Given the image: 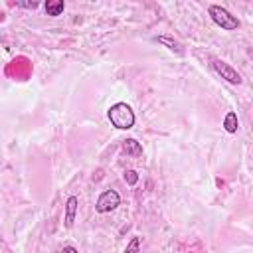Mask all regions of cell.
<instances>
[{
	"mask_svg": "<svg viewBox=\"0 0 253 253\" xmlns=\"http://www.w3.org/2000/svg\"><path fill=\"white\" fill-rule=\"evenodd\" d=\"M107 117L111 121V125L119 130H128L134 126V113L126 103H115L109 107Z\"/></svg>",
	"mask_w": 253,
	"mask_h": 253,
	"instance_id": "1",
	"label": "cell"
},
{
	"mask_svg": "<svg viewBox=\"0 0 253 253\" xmlns=\"http://www.w3.org/2000/svg\"><path fill=\"white\" fill-rule=\"evenodd\" d=\"M208 14L211 16L213 24H217L221 30H227V32H233L239 28V20L223 6H217V4H211L208 6Z\"/></svg>",
	"mask_w": 253,
	"mask_h": 253,
	"instance_id": "2",
	"label": "cell"
},
{
	"mask_svg": "<svg viewBox=\"0 0 253 253\" xmlns=\"http://www.w3.org/2000/svg\"><path fill=\"white\" fill-rule=\"evenodd\" d=\"M121 206V196H119V192L117 190H105L99 198H97V202H95V211L97 213H109V211H113V210H117Z\"/></svg>",
	"mask_w": 253,
	"mask_h": 253,
	"instance_id": "3",
	"label": "cell"
},
{
	"mask_svg": "<svg viewBox=\"0 0 253 253\" xmlns=\"http://www.w3.org/2000/svg\"><path fill=\"white\" fill-rule=\"evenodd\" d=\"M211 67L215 69V73L217 75H221V79H225L227 83H231V85H241V73L237 71V69H233L229 63H225V61H221V59H213L211 61Z\"/></svg>",
	"mask_w": 253,
	"mask_h": 253,
	"instance_id": "4",
	"label": "cell"
},
{
	"mask_svg": "<svg viewBox=\"0 0 253 253\" xmlns=\"http://www.w3.org/2000/svg\"><path fill=\"white\" fill-rule=\"evenodd\" d=\"M77 208H79V198L77 196H69L67 202H65V217H63V227L65 229L73 227V221H75V215H77Z\"/></svg>",
	"mask_w": 253,
	"mask_h": 253,
	"instance_id": "5",
	"label": "cell"
},
{
	"mask_svg": "<svg viewBox=\"0 0 253 253\" xmlns=\"http://www.w3.org/2000/svg\"><path fill=\"white\" fill-rule=\"evenodd\" d=\"M154 42H158V43L166 45L170 51H176L178 55H184V47H182V43H180V42H176L174 38H168V36H158V38H154Z\"/></svg>",
	"mask_w": 253,
	"mask_h": 253,
	"instance_id": "6",
	"label": "cell"
},
{
	"mask_svg": "<svg viewBox=\"0 0 253 253\" xmlns=\"http://www.w3.org/2000/svg\"><path fill=\"white\" fill-rule=\"evenodd\" d=\"M123 150L128 154V156H142V144L136 140V138H126L123 140Z\"/></svg>",
	"mask_w": 253,
	"mask_h": 253,
	"instance_id": "7",
	"label": "cell"
},
{
	"mask_svg": "<svg viewBox=\"0 0 253 253\" xmlns=\"http://www.w3.org/2000/svg\"><path fill=\"white\" fill-rule=\"evenodd\" d=\"M43 8H45V14H47V16H59V14L65 10V4H63L61 0H47V2L43 4Z\"/></svg>",
	"mask_w": 253,
	"mask_h": 253,
	"instance_id": "8",
	"label": "cell"
},
{
	"mask_svg": "<svg viewBox=\"0 0 253 253\" xmlns=\"http://www.w3.org/2000/svg\"><path fill=\"white\" fill-rule=\"evenodd\" d=\"M223 128H225L229 134L237 132V128H239V121H237V115H235L233 111H227V115H225V119H223Z\"/></svg>",
	"mask_w": 253,
	"mask_h": 253,
	"instance_id": "9",
	"label": "cell"
},
{
	"mask_svg": "<svg viewBox=\"0 0 253 253\" xmlns=\"http://www.w3.org/2000/svg\"><path fill=\"white\" fill-rule=\"evenodd\" d=\"M123 253H140V237H132L126 243V247H125Z\"/></svg>",
	"mask_w": 253,
	"mask_h": 253,
	"instance_id": "10",
	"label": "cell"
},
{
	"mask_svg": "<svg viewBox=\"0 0 253 253\" xmlns=\"http://www.w3.org/2000/svg\"><path fill=\"white\" fill-rule=\"evenodd\" d=\"M125 182H126L128 186H134V184L138 182V174H136L134 170H126V172H125Z\"/></svg>",
	"mask_w": 253,
	"mask_h": 253,
	"instance_id": "11",
	"label": "cell"
},
{
	"mask_svg": "<svg viewBox=\"0 0 253 253\" xmlns=\"http://www.w3.org/2000/svg\"><path fill=\"white\" fill-rule=\"evenodd\" d=\"M18 6H24V8H38L40 2H18Z\"/></svg>",
	"mask_w": 253,
	"mask_h": 253,
	"instance_id": "12",
	"label": "cell"
},
{
	"mask_svg": "<svg viewBox=\"0 0 253 253\" xmlns=\"http://www.w3.org/2000/svg\"><path fill=\"white\" fill-rule=\"evenodd\" d=\"M61 253H79V251H77L73 245H65V247L61 249Z\"/></svg>",
	"mask_w": 253,
	"mask_h": 253,
	"instance_id": "13",
	"label": "cell"
}]
</instances>
